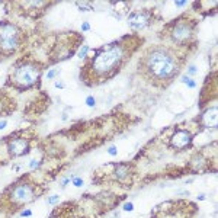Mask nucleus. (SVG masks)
Masks as SVG:
<instances>
[{
  "instance_id": "f257e3e1",
  "label": "nucleus",
  "mask_w": 218,
  "mask_h": 218,
  "mask_svg": "<svg viewBox=\"0 0 218 218\" xmlns=\"http://www.w3.org/2000/svg\"><path fill=\"white\" fill-rule=\"evenodd\" d=\"M143 42V36L132 34L96 49L95 55L84 66L83 73H80V77L89 86L99 84L112 79L115 74L121 71L122 67L129 61L131 55L141 47Z\"/></svg>"
},
{
  "instance_id": "f03ea898",
  "label": "nucleus",
  "mask_w": 218,
  "mask_h": 218,
  "mask_svg": "<svg viewBox=\"0 0 218 218\" xmlns=\"http://www.w3.org/2000/svg\"><path fill=\"white\" fill-rule=\"evenodd\" d=\"M186 54L166 44H154L144 48L138 58L137 70L145 81L154 87H167L180 74Z\"/></svg>"
},
{
  "instance_id": "7ed1b4c3",
  "label": "nucleus",
  "mask_w": 218,
  "mask_h": 218,
  "mask_svg": "<svg viewBox=\"0 0 218 218\" xmlns=\"http://www.w3.org/2000/svg\"><path fill=\"white\" fill-rule=\"evenodd\" d=\"M196 28H198L196 19L188 16V15H182V16L176 18L174 21L164 25V28L162 31V38L164 41H167L170 47H173V48H186L194 44ZM169 44H166V45H169Z\"/></svg>"
},
{
  "instance_id": "20e7f679",
  "label": "nucleus",
  "mask_w": 218,
  "mask_h": 218,
  "mask_svg": "<svg viewBox=\"0 0 218 218\" xmlns=\"http://www.w3.org/2000/svg\"><path fill=\"white\" fill-rule=\"evenodd\" d=\"M42 73V67L36 63H22L18 64L10 74V83L16 89H28L38 83Z\"/></svg>"
},
{
  "instance_id": "39448f33",
  "label": "nucleus",
  "mask_w": 218,
  "mask_h": 218,
  "mask_svg": "<svg viewBox=\"0 0 218 218\" xmlns=\"http://www.w3.org/2000/svg\"><path fill=\"white\" fill-rule=\"evenodd\" d=\"M38 192H36V186L31 182H25V180H21V182H16L15 185H12L7 191H6V198L9 201L10 205H15V207H22L25 204L31 202L32 199H35L38 196Z\"/></svg>"
},
{
  "instance_id": "423d86ee",
  "label": "nucleus",
  "mask_w": 218,
  "mask_h": 218,
  "mask_svg": "<svg viewBox=\"0 0 218 218\" xmlns=\"http://www.w3.org/2000/svg\"><path fill=\"white\" fill-rule=\"evenodd\" d=\"M21 45V31L10 22L0 24V52L12 54Z\"/></svg>"
},
{
  "instance_id": "0eeeda50",
  "label": "nucleus",
  "mask_w": 218,
  "mask_h": 218,
  "mask_svg": "<svg viewBox=\"0 0 218 218\" xmlns=\"http://www.w3.org/2000/svg\"><path fill=\"white\" fill-rule=\"evenodd\" d=\"M154 22V9L135 10L128 16V25L134 31H141Z\"/></svg>"
},
{
  "instance_id": "6e6552de",
  "label": "nucleus",
  "mask_w": 218,
  "mask_h": 218,
  "mask_svg": "<svg viewBox=\"0 0 218 218\" xmlns=\"http://www.w3.org/2000/svg\"><path fill=\"white\" fill-rule=\"evenodd\" d=\"M192 134L189 129H183V128H179L173 132V135L170 137V145L173 148H177V150H183L186 147H189L191 143H192Z\"/></svg>"
},
{
  "instance_id": "1a4fd4ad",
  "label": "nucleus",
  "mask_w": 218,
  "mask_h": 218,
  "mask_svg": "<svg viewBox=\"0 0 218 218\" xmlns=\"http://www.w3.org/2000/svg\"><path fill=\"white\" fill-rule=\"evenodd\" d=\"M7 151L12 157H21V156H25L28 151H29V141L26 138H22V137H18V138H13L12 141H9L7 144Z\"/></svg>"
},
{
  "instance_id": "9d476101",
  "label": "nucleus",
  "mask_w": 218,
  "mask_h": 218,
  "mask_svg": "<svg viewBox=\"0 0 218 218\" xmlns=\"http://www.w3.org/2000/svg\"><path fill=\"white\" fill-rule=\"evenodd\" d=\"M131 174V166L128 163H118L114 166V170H112V176H114V180H118V182H124L129 177Z\"/></svg>"
},
{
  "instance_id": "9b49d317",
  "label": "nucleus",
  "mask_w": 218,
  "mask_h": 218,
  "mask_svg": "<svg viewBox=\"0 0 218 218\" xmlns=\"http://www.w3.org/2000/svg\"><path fill=\"white\" fill-rule=\"evenodd\" d=\"M201 121H202V125L204 127H211V128H215L217 127V108H209L208 111H205V114L201 115Z\"/></svg>"
},
{
  "instance_id": "f8f14e48",
  "label": "nucleus",
  "mask_w": 218,
  "mask_h": 218,
  "mask_svg": "<svg viewBox=\"0 0 218 218\" xmlns=\"http://www.w3.org/2000/svg\"><path fill=\"white\" fill-rule=\"evenodd\" d=\"M57 74H60V69H52V70H49V71L47 73V79H48V80H52Z\"/></svg>"
},
{
  "instance_id": "ddd939ff",
  "label": "nucleus",
  "mask_w": 218,
  "mask_h": 218,
  "mask_svg": "<svg viewBox=\"0 0 218 218\" xmlns=\"http://www.w3.org/2000/svg\"><path fill=\"white\" fill-rule=\"evenodd\" d=\"M71 182H73V185H74L76 188H80V186H83V179H80V177H73Z\"/></svg>"
},
{
  "instance_id": "4468645a",
  "label": "nucleus",
  "mask_w": 218,
  "mask_h": 218,
  "mask_svg": "<svg viewBox=\"0 0 218 218\" xmlns=\"http://www.w3.org/2000/svg\"><path fill=\"white\" fill-rule=\"evenodd\" d=\"M86 105L87 106H95L96 105V99L93 96H87L86 97Z\"/></svg>"
},
{
  "instance_id": "2eb2a0df",
  "label": "nucleus",
  "mask_w": 218,
  "mask_h": 218,
  "mask_svg": "<svg viewBox=\"0 0 218 218\" xmlns=\"http://www.w3.org/2000/svg\"><path fill=\"white\" fill-rule=\"evenodd\" d=\"M87 51H89V47H87V45H84V47H83V49H80V52H79V57H80V58H84Z\"/></svg>"
},
{
  "instance_id": "dca6fc26",
  "label": "nucleus",
  "mask_w": 218,
  "mask_h": 218,
  "mask_svg": "<svg viewBox=\"0 0 218 218\" xmlns=\"http://www.w3.org/2000/svg\"><path fill=\"white\" fill-rule=\"evenodd\" d=\"M132 209H134V204L132 202H127L124 205V211H132Z\"/></svg>"
},
{
  "instance_id": "f3484780",
  "label": "nucleus",
  "mask_w": 218,
  "mask_h": 218,
  "mask_svg": "<svg viewBox=\"0 0 218 218\" xmlns=\"http://www.w3.org/2000/svg\"><path fill=\"white\" fill-rule=\"evenodd\" d=\"M108 153H109L111 156H117V154H118V150H117V147H114V145H112V147H109V148H108Z\"/></svg>"
},
{
  "instance_id": "a211bd4d",
  "label": "nucleus",
  "mask_w": 218,
  "mask_h": 218,
  "mask_svg": "<svg viewBox=\"0 0 218 218\" xmlns=\"http://www.w3.org/2000/svg\"><path fill=\"white\" fill-rule=\"evenodd\" d=\"M60 199V196L58 195H55V196H51V198H48V204H54V202H57Z\"/></svg>"
},
{
  "instance_id": "6ab92c4d",
  "label": "nucleus",
  "mask_w": 218,
  "mask_h": 218,
  "mask_svg": "<svg viewBox=\"0 0 218 218\" xmlns=\"http://www.w3.org/2000/svg\"><path fill=\"white\" fill-rule=\"evenodd\" d=\"M21 215H22V217H31V215H32V211H31V209H25V211L21 212Z\"/></svg>"
},
{
  "instance_id": "aec40b11",
  "label": "nucleus",
  "mask_w": 218,
  "mask_h": 218,
  "mask_svg": "<svg viewBox=\"0 0 218 218\" xmlns=\"http://www.w3.org/2000/svg\"><path fill=\"white\" fill-rule=\"evenodd\" d=\"M38 164H39V162H38V160H32V162L29 163V167H31V169H34V167H36Z\"/></svg>"
},
{
  "instance_id": "412c9836",
  "label": "nucleus",
  "mask_w": 218,
  "mask_h": 218,
  "mask_svg": "<svg viewBox=\"0 0 218 218\" xmlns=\"http://www.w3.org/2000/svg\"><path fill=\"white\" fill-rule=\"evenodd\" d=\"M89 28H90V25L87 24V22H84V24L81 25V31H89Z\"/></svg>"
},
{
  "instance_id": "4be33fe9",
  "label": "nucleus",
  "mask_w": 218,
  "mask_h": 218,
  "mask_svg": "<svg viewBox=\"0 0 218 218\" xmlns=\"http://www.w3.org/2000/svg\"><path fill=\"white\" fill-rule=\"evenodd\" d=\"M7 125V121H0V129H4Z\"/></svg>"
},
{
  "instance_id": "5701e85b",
  "label": "nucleus",
  "mask_w": 218,
  "mask_h": 218,
  "mask_svg": "<svg viewBox=\"0 0 218 218\" xmlns=\"http://www.w3.org/2000/svg\"><path fill=\"white\" fill-rule=\"evenodd\" d=\"M55 87H60V89H63V87H64V84H63V83H60V81H55Z\"/></svg>"
},
{
  "instance_id": "b1692460",
  "label": "nucleus",
  "mask_w": 218,
  "mask_h": 218,
  "mask_svg": "<svg viewBox=\"0 0 218 218\" xmlns=\"http://www.w3.org/2000/svg\"><path fill=\"white\" fill-rule=\"evenodd\" d=\"M69 182H70V179H69V177H67V179H64V180H63V183H61V186H66Z\"/></svg>"
}]
</instances>
